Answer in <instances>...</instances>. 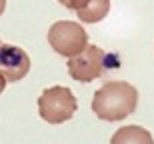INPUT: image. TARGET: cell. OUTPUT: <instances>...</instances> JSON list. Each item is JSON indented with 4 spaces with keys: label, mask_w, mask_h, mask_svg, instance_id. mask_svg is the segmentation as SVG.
Here are the masks:
<instances>
[{
    "label": "cell",
    "mask_w": 154,
    "mask_h": 144,
    "mask_svg": "<svg viewBox=\"0 0 154 144\" xmlns=\"http://www.w3.org/2000/svg\"><path fill=\"white\" fill-rule=\"evenodd\" d=\"M0 72L6 82H18L30 72V58L20 46L4 44L0 50Z\"/></svg>",
    "instance_id": "obj_5"
},
{
    "label": "cell",
    "mask_w": 154,
    "mask_h": 144,
    "mask_svg": "<svg viewBox=\"0 0 154 144\" xmlns=\"http://www.w3.org/2000/svg\"><path fill=\"white\" fill-rule=\"evenodd\" d=\"M6 8V0H0V16H2V12H4Z\"/></svg>",
    "instance_id": "obj_10"
},
{
    "label": "cell",
    "mask_w": 154,
    "mask_h": 144,
    "mask_svg": "<svg viewBox=\"0 0 154 144\" xmlns=\"http://www.w3.org/2000/svg\"><path fill=\"white\" fill-rule=\"evenodd\" d=\"M2 46H4V44H2V40H0V50H2Z\"/></svg>",
    "instance_id": "obj_11"
},
{
    "label": "cell",
    "mask_w": 154,
    "mask_h": 144,
    "mask_svg": "<svg viewBox=\"0 0 154 144\" xmlns=\"http://www.w3.org/2000/svg\"><path fill=\"white\" fill-rule=\"evenodd\" d=\"M138 90L128 82H106L92 96V110L100 120L118 122L136 110Z\"/></svg>",
    "instance_id": "obj_1"
},
{
    "label": "cell",
    "mask_w": 154,
    "mask_h": 144,
    "mask_svg": "<svg viewBox=\"0 0 154 144\" xmlns=\"http://www.w3.org/2000/svg\"><path fill=\"white\" fill-rule=\"evenodd\" d=\"M110 12V0H82L80 6L76 8V16L80 22L94 24L106 18Z\"/></svg>",
    "instance_id": "obj_6"
},
{
    "label": "cell",
    "mask_w": 154,
    "mask_h": 144,
    "mask_svg": "<svg viewBox=\"0 0 154 144\" xmlns=\"http://www.w3.org/2000/svg\"><path fill=\"white\" fill-rule=\"evenodd\" d=\"M110 144H154V140L142 126H122L112 134Z\"/></svg>",
    "instance_id": "obj_7"
},
{
    "label": "cell",
    "mask_w": 154,
    "mask_h": 144,
    "mask_svg": "<svg viewBox=\"0 0 154 144\" xmlns=\"http://www.w3.org/2000/svg\"><path fill=\"white\" fill-rule=\"evenodd\" d=\"M48 42L56 54L72 58L88 46V34L82 24L72 20H58L48 30Z\"/></svg>",
    "instance_id": "obj_3"
},
{
    "label": "cell",
    "mask_w": 154,
    "mask_h": 144,
    "mask_svg": "<svg viewBox=\"0 0 154 144\" xmlns=\"http://www.w3.org/2000/svg\"><path fill=\"white\" fill-rule=\"evenodd\" d=\"M58 2H60L64 8H68V10H76V8L80 6V2H82V0H58Z\"/></svg>",
    "instance_id": "obj_8"
},
{
    "label": "cell",
    "mask_w": 154,
    "mask_h": 144,
    "mask_svg": "<svg viewBox=\"0 0 154 144\" xmlns=\"http://www.w3.org/2000/svg\"><path fill=\"white\" fill-rule=\"evenodd\" d=\"M78 102L72 90L66 86L46 88L38 96V114L48 124H62L74 116Z\"/></svg>",
    "instance_id": "obj_2"
},
{
    "label": "cell",
    "mask_w": 154,
    "mask_h": 144,
    "mask_svg": "<svg viewBox=\"0 0 154 144\" xmlns=\"http://www.w3.org/2000/svg\"><path fill=\"white\" fill-rule=\"evenodd\" d=\"M104 62H106V54L102 48L88 44L82 52L76 56L68 58V74L78 82H92L104 74Z\"/></svg>",
    "instance_id": "obj_4"
},
{
    "label": "cell",
    "mask_w": 154,
    "mask_h": 144,
    "mask_svg": "<svg viewBox=\"0 0 154 144\" xmlns=\"http://www.w3.org/2000/svg\"><path fill=\"white\" fill-rule=\"evenodd\" d=\"M4 88H6V78L2 76V72H0V94L4 92Z\"/></svg>",
    "instance_id": "obj_9"
}]
</instances>
